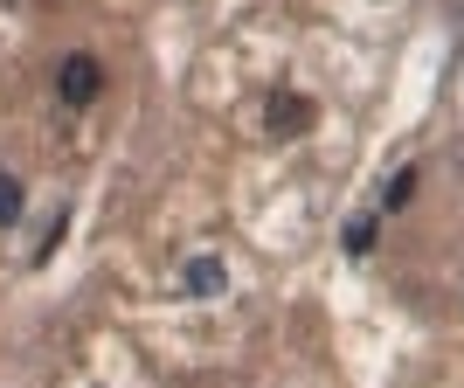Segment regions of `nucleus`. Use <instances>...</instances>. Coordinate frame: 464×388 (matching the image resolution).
<instances>
[{
	"mask_svg": "<svg viewBox=\"0 0 464 388\" xmlns=\"http://www.w3.org/2000/svg\"><path fill=\"white\" fill-rule=\"evenodd\" d=\"M264 125H271V132L277 139H298V132H305V125H312V104H305V97H271V104H264Z\"/></svg>",
	"mask_w": 464,
	"mask_h": 388,
	"instance_id": "7ed1b4c3",
	"label": "nucleus"
},
{
	"mask_svg": "<svg viewBox=\"0 0 464 388\" xmlns=\"http://www.w3.org/2000/svg\"><path fill=\"white\" fill-rule=\"evenodd\" d=\"M97 91H104V63H97L91 49L63 56V70H56V97H63V104H70V112H83V104H97Z\"/></svg>",
	"mask_w": 464,
	"mask_h": 388,
	"instance_id": "f257e3e1",
	"label": "nucleus"
},
{
	"mask_svg": "<svg viewBox=\"0 0 464 388\" xmlns=\"http://www.w3.org/2000/svg\"><path fill=\"white\" fill-rule=\"evenodd\" d=\"M14 222H21V180L0 167V229H14Z\"/></svg>",
	"mask_w": 464,
	"mask_h": 388,
	"instance_id": "20e7f679",
	"label": "nucleus"
},
{
	"mask_svg": "<svg viewBox=\"0 0 464 388\" xmlns=\"http://www.w3.org/2000/svg\"><path fill=\"white\" fill-rule=\"evenodd\" d=\"M229 271H222V257H188V271H180V291L188 298H222Z\"/></svg>",
	"mask_w": 464,
	"mask_h": 388,
	"instance_id": "f03ea898",
	"label": "nucleus"
},
{
	"mask_svg": "<svg viewBox=\"0 0 464 388\" xmlns=\"http://www.w3.org/2000/svg\"><path fill=\"white\" fill-rule=\"evenodd\" d=\"M347 250H353V257H368V250H374V222H368V215L347 229Z\"/></svg>",
	"mask_w": 464,
	"mask_h": 388,
	"instance_id": "39448f33",
	"label": "nucleus"
}]
</instances>
